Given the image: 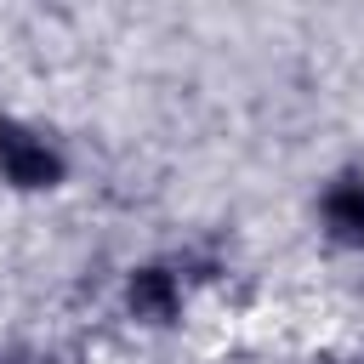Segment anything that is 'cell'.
<instances>
[{
	"mask_svg": "<svg viewBox=\"0 0 364 364\" xmlns=\"http://www.w3.org/2000/svg\"><path fill=\"white\" fill-rule=\"evenodd\" d=\"M324 228H330V239L336 245H353V250H364V176L358 171H347V176H336L330 188H324Z\"/></svg>",
	"mask_w": 364,
	"mask_h": 364,
	"instance_id": "7a4b0ae2",
	"label": "cell"
},
{
	"mask_svg": "<svg viewBox=\"0 0 364 364\" xmlns=\"http://www.w3.org/2000/svg\"><path fill=\"white\" fill-rule=\"evenodd\" d=\"M0 171H6L11 188H57L63 182V154L40 131H28L17 119H0Z\"/></svg>",
	"mask_w": 364,
	"mask_h": 364,
	"instance_id": "6da1fadb",
	"label": "cell"
},
{
	"mask_svg": "<svg viewBox=\"0 0 364 364\" xmlns=\"http://www.w3.org/2000/svg\"><path fill=\"white\" fill-rule=\"evenodd\" d=\"M125 296H131V313H136L142 324H171L176 307H182V284H176V273H165V267H136Z\"/></svg>",
	"mask_w": 364,
	"mask_h": 364,
	"instance_id": "3957f363",
	"label": "cell"
}]
</instances>
